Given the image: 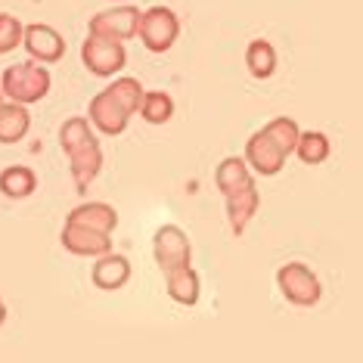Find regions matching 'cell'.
<instances>
[{
  "instance_id": "cell-4",
  "label": "cell",
  "mask_w": 363,
  "mask_h": 363,
  "mask_svg": "<svg viewBox=\"0 0 363 363\" xmlns=\"http://www.w3.org/2000/svg\"><path fill=\"white\" fill-rule=\"evenodd\" d=\"M81 60H84L87 72H94V75H100V78H109L118 69H125V62H128L125 40H112V38L90 35L87 31V40L81 44Z\"/></svg>"
},
{
  "instance_id": "cell-26",
  "label": "cell",
  "mask_w": 363,
  "mask_h": 363,
  "mask_svg": "<svg viewBox=\"0 0 363 363\" xmlns=\"http://www.w3.org/2000/svg\"><path fill=\"white\" fill-rule=\"evenodd\" d=\"M4 320H6V304H4V298H0V326H4Z\"/></svg>"
},
{
  "instance_id": "cell-9",
  "label": "cell",
  "mask_w": 363,
  "mask_h": 363,
  "mask_svg": "<svg viewBox=\"0 0 363 363\" xmlns=\"http://www.w3.org/2000/svg\"><path fill=\"white\" fill-rule=\"evenodd\" d=\"M62 245H65V252L81 255V258H100V255L112 252L109 233H100V230H90L81 224H69V220L62 227Z\"/></svg>"
},
{
  "instance_id": "cell-1",
  "label": "cell",
  "mask_w": 363,
  "mask_h": 363,
  "mask_svg": "<svg viewBox=\"0 0 363 363\" xmlns=\"http://www.w3.org/2000/svg\"><path fill=\"white\" fill-rule=\"evenodd\" d=\"M0 94L22 106L40 103L50 94V69H44V62H35V60L6 65L4 78H0Z\"/></svg>"
},
{
  "instance_id": "cell-8",
  "label": "cell",
  "mask_w": 363,
  "mask_h": 363,
  "mask_svg": "<svg viewBox=\"0 0 363 363\" xmlns=\"http://www.w3.org/2000/svg\"><path fill=\"white\" fill-rule=\"evenodd\" d=\"M22 47L28 50L31 60L44 62V65H53V62H60L62 56H65V40H62V35L56 28H50V26H40V22L22 28Z\"/></svg>"
},
{
  "instance_id": "cell-24",
  "label": "cell",
  "mask_w": 363,
  "mask_h": 363,
  "mask_svg": "<svg viewBox=\"0 0 363 363\" xmlns=\"http://www.w3.org/2000/svg\"><path fill=\"white\" fill-rule=\"evenodd\" d=\"M87 140H94V130H90V121L87 118H69L60 128V143H62V152L65 155H69L72 150H78V146H84Z\"/></svg>"
},
{
  "instance_id": "cell-11",
  "label": "cell",
  "mask_w": 363,
  "mask_h": 363,
  "mask_svg": "<svg viewBox=\"0 0 363 363\" xmlns=\"http://www.w3.org/2000/svg\"><path fill=\"white\" fill-rule=\"evenodd\" d=\"M69 162H72V177H75V186L84 193V189L94 184V177L100 174L103 168V150H100V140H87L84 146L69 152Z\"/></svg>"
},
{
  "instance_id": "cell-17",
  "label": "cell",
  "mask_w": 363,
  "mask_h": 363,
  "mask_svg": "<svg viewBox=\"0 0 363 363\" xmlns=\"http://www.w3.org/2000/svg\"><path fill=\"white\" fill-rule=\"evenodd\" d=\"M214 184H218L220 193H233V189H242L255 184L252 180V168L245 164V159H239V155H227L224 162L214 168Z\"/></svg>"
},
{
  "instance_id": "cell-3",
  "label": "cell",
  "mask_w": 363,
  "mask_h": 363,
  "mask_svg": "<svg viewBox=\"0 0 363 363\" xmlns=\"http://www.w3.org/2000/svg\"><path fill=\"white\" fill-rule=\"evenodd\" d=\"M277 286L289 304L298 308H313L320 301V279L317 274L301 261H289L277 270Z\"/></svg>"
},
{
  "instance_id": "cell-20",
  "label": "cell",
  "mask_w": 363,
  "mask_h": 363,
  "mask_svg": "<svg viewBox=\"0 0 363 363\" xmlns=\"http://www.w3.org/2000/svg\"><path fill=\"white\" fill-rule=\"evenodd\" d=\"M137 112L143 115V121H150V125H164V121H171V115H174V100H171V94H164V90H150V94H143Z\"/></svg>"
},
{
  "instance_id": "cell-5",
  "label": "cell",
  "mask_w": 363,
  "mask_h": 363,
  "mask_svg": "<svg viewBox=\"0 0 363 363\" xmlns=\"http://www.w3.org/2000/svg\"><path fill=\"white\" fill-rule=\"evenodd\" d=\"M152 255H155V264L162 270H174V267H184V264H193V249H189V239L180 227L174 224H164L159 227V233L152 239Z\"/></svg>"
},
{
  "instance_id": "cell-7",
  "label": "cell",
  "mask_w": 363,
  "mask_h": 363,
  "mask_svg": "<svg viewBox=\"0 0 363 363\" xmlns=\"http://www.w3.org/2000/svg\"><path fill=\"white\" fill-rule=\"evenodd\" d=\"M140 13L137 6H115V10H106V13H96L90 19L87 31L90 35H103V38H112V40H130L140 28Z\"/></svg>"
},
{
  "instance_id": "cell-14",
  "label": "cell",
  "mask_w": 363,
  "mask_h": 363,
  "mask_svg": "<svg viewBox=\"0 0 363 363\" xmlns=\"http://www.w3.org/2000/svg\"><path fill=\"white\" fill-rule=\"evenodd\" d=\"M164 289H168V295L177 304H186V308H193V304L199 301L202 283H199V274L193 270V264H184V267L164 270Z\"/></svg>"
},
{
  "instance_id": "cell-13",
  "label": "cell",
  "mask_w": 363,
  "mask_h": 363,
  "mask_svg": "<svg viewBox=\"0 0 363 363\" xmlns=\"http://www.w3.org/2000/svg\"><path fill=\"white\" fill-rule=\"evenodd\" d=\"M258 205H261V196H258V189H255V184L227 193V218H230V230H233L236 236H242V230L255 218Z\"/></svg>"
},
{
  "instance_id": "cell-6",
  "label": "cell",
  "mask_w": 363,
  "mask_h": 363,
  "mask_svg": "<svg viewBox=\"0 0 363 363\" xmlns=\"http://www.w3.org/2000/svg\"><path fill=\"white\" fill-rule=\"evenodd\" d=\"M289 155L277 146V140L267 134V130H258V134L249 137V143H245V164H249L252 171H258V174L264 177H274L283 171Z\"/></svg>"
},
{
  "instance_id": "cell-10",
  "label": "cell",
  "mask_w": 363,
  "mask_h": 363,
  "mask_svg": "<svg viewBox=\"0 0 363 363\" xmlns=\"http://www.w3.org/2000/svg\"><path fill=\"white\" fill-rule=\"evenodd\" d=\"M128 118H130V115L121 109V106L115 103L112 96L106 94V90H103L100 96H94V100H90V118H87V121H94V128H96V130H103L106 137H118V134H125Z\"/></svg>"
},
{
  "instance_id": "cell-16",
  "label": "cell",
  "mask_w": 363,
  "mask_h": 363,
  "mask_svg": "<svg viewBox=\"0 0 363 363\" xmlns=\"http://www.w3.org/2000/svg\"><path fill=\"white\" fill-rule=\"evenodd\" d=\"M31 128V115L22 103H0V143H19Z\"/></svg>"
},
{
  "instance_id": "cell-21",
  "label": "cell",
  "mask_w": 363,
  "mask_h": 363,
  "mask_svg": "<svg viewBox=\"0 0 363 363\" xmlns=\"http://www.w3.org/2000/svg\"><path fill=\"white\" fill-rule=\"evenodd\" d=\"M295 155L304 164H320L329 159V137L320 134V130H301L298 143H295Z\"/></svg>"
},
{
  "instance_id": "cell-2",
  "label": "cell",
  "mask_w": 363,
  "mask_h": 363,
  "mask_svg": "<svg viewBox=\"0 0 363 363\" xmlns=\"http://www.w3.org/2000/svg\"><path fill=\"white\" fill-rule=\"evenodd\" d=\"M140 40L150 53H168L180 38V19L174 10L168 6H150L140 16V28H137Z\"/></svg>"
},
{
  "instance_id": "cell-18",
  "label": "cell",
  "mask_w": 363,
  "mask_h": 363,
  "mask_svg": "<svg viewBox=\"0 0 363 363\" xmlns=\"http://www.w3.org/2000/svg\"><path fill=\"white\" fill-rule=\"evenodd\" d=\"M38 189V174L26 164H10L0 171V193L10 199H28Z\"/></svg>"
},
{
  "instance_id": "cell-27",
  "label": "cell",
  "mask_w": 363,
  "mask_h": 363,
  "mask_svg": "<svg viewBox=\"0 0 363 363\" xmlns=\"http://www.w3.org/2000/svg\"><path fill=\"white\" fill-rule=\"evenodd\" d=\"M0 103H4V94H0Z\"/></svg>"
},
{
  "instance_id": "cell-12",
  "label": "cell",
  "mask_w": 363,
  "mask_h": 363,
  "mask_svg": "<svg viewBox=\"0 0 363 363\" xmlns=\"http://www.w3.org/2000/svg\"><path fill=\"white\" fill-rule=\"evenodd\" d=\"M90 279H94V286L103 289V292H115V289H121L130 279V261L125 255L106 252V255H100V261L94 264Z\"/></svg>"
},
{
  "instance_id": "cell-15",
  "label": "cell",
  "mask_w": 363,
  "mask_h": 363,
  "mask_svg": "<svg viewBox=\"0 0 363 363\" xmlns=\"http://www.w3.org/2000/svg\"><path fill=\"white\" fill-rule=\"evenodd\" d=\"M69 224H81V227L100 230V233L112 236V230L118 227V211L106 202H84L69 211Z\"/></svg>"
},
{
  "instance_id": "cell-19",
  "label": "cell",
  "mask_w": 363,
  "mask_h": 363,
  "mask_svg": "<svg viewBox=\"0 0 363 363\" xmlns=\"http://www.w3.org/2000/svg\"><path fill=\"white\" fill-rule=\"evenodd\" d=\"M245 65H249V72H252V78H270L277 72V50H274V44L270 40H252L249 44V50H245Z\"/></svg>"
},
{
  "instance_id": "cell-22",
  "label": "cell",
  "mask_w": 363,
  "mask_h": 363,
  "mask_svg": "<svg viewBox=\"0 0 363 363\" xmlns=\"http://www.w3.org/2000/svg\"><path fill=\"white\" fill-rule=\"evenodd\" d=\"M106 94H109L128 115H134L140 109V100H143V87H140L137 78H118L115 84L106 87Z\"/></svg>"
},
{
  "instance_id": "cell-25",
  "label": "cell",
  "mask_w": 363,
  "mask_h": 363,
  "mask_svg": "<svg viewBox=\"0 0 363 363\" xmlns=\"http://www.w3.org/2000/svg\"><path fill=\"white\" fill-rule=\"evenodd\" d=\"M22 44V22L10 13H0V56Z\"/></svg>"
},
{
  "instance_id": "cell-23",
  "label": "cell",
  "mask_w": 363,
  "mask_h": 363,
  "mask_svg": "<svg viewBox=\"0 0 363 363\" xmlns=\"http://www.w3.org/2000/svg\"><path fill=\"white\" fill-rule=\"evenodd\" d=\"M264 130H267V134L277 140V146L286 155L295 152V143H298V134H301L298 125H295V118H289V115H279V118H274Z\"/></svg>"
}]
</instances>
